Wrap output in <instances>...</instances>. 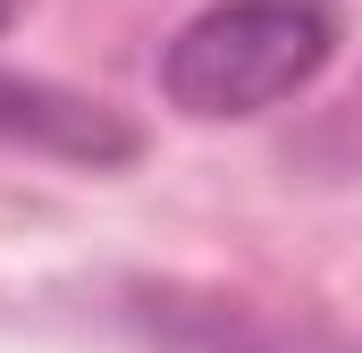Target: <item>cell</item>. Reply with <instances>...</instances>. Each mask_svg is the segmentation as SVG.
<instances>
[{
    "instance_id": "1",
    "label": "cell",
    "mask_w": 362,
    "mask_h": 353,
    "mask_svg": "<svg viewBox=\"0 0 362 353\" xmlns=\"http://www.w3.org/2000/svg\"><path fill=\"white\" fill-rule=\"evenodd\" d=\"M337 51L329 0H219L185 17L160 51V92L185 118H253L286 92H303Z\"/></svg>"
},
{
    "instance_id": "2",
    "label": "cell",
    "mask_w": 362,
    "mask_h": 353,
    "mask_svg": "<svg viewBox=\"0 0 362 353\" xmlns=\"http://www.w3.org/2000/svg\"><path fill=\"white\" fill-rule=\"evenodd\" d=\"M0 143H25V152H59V160H135V135L85 101L68 85H42V76H8L0 68Z\"/></svg>"
},
{
    "instance_id": "3",
    "label": "cell",
    "mask_w": 362,
    "mask_h": 353,
    "mask_svg": "<svg viewBox=\"0 0 362 353\" xmlns=\"http://www.w3.org/2000/svg\"><path fill=\"white\" fill-rule=\"evenodd\" d=\"M8 17H17V0H0V25H8Z\"/></svg>"
}]
</instances>
